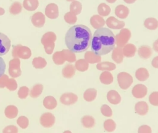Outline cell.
Wrapping results in <instances>:
<instances>
[{"label":"cell","mask_w":158,"mask_h":133,"mask_svg":"<svg viewBox=\"0 0 158 133\" xmlns=\"http://www.w3.org/2000/svg\"><path fill=\"white\" fill-rule=\"evenodd\" d=\"M92 38L90 28L84 25L78 24L68 30L65 36V43L70 51L74 53H80L89 48Z\"/></svg>","instance_id":"6da1fadb"},{"label":"cell","mask_w":158,"mask_h":133,"mask_svg":"<svg viewBox=\"0 0 158 133\" xmlns=\"http://www.w3.org/2000/svg\"><path fill=\"white\" fill-rule=\"evenodd\" d=\"M91 44V50L96 54L99 56L107 54L115 47V35L110 29L102 27L94 32Z\"/></svg>","instance_id":"7a4b0ae2"},{"label":"cell","mask_w":158,"mask_h":133,"mask_svg":"<svg viewBox=\"0 0 158 133\" xmlns=\"http://www.w3.org/2000/svg\"><path fill=\"white\" fill-rule=\"evenodd\" d=\"M56 39V35L52 32H48L43 35L41 39V42L44 46L46 54H51L52 53L55 47V41Z\"/></svg>","instance_id":"3957f363"},{"label":"cell","mask_w":158,"mask_h":133,"mask_svg":"<svg viewBox=\"0 0 158 133\" xmlns=\"http://www.w3.org/2000/svg\"><path fill=\"white\" fill-rule=\"evenodd\" d=\"M12 56L14 58L28 59L31 56V51L28 47L19 44L13 46Z\"/></svg>","instance_id":"277c9868"},{"label":"cell","mask_w":158,"mask_h":133,"mask_svg":"<svg viewBox=\"0 0 158 133\" xmlns=\"http://www.w3.org/2000/svg\"><path fill=\"white\" fill-rule=\"evenodd\" d=\"M131 36V31L128 28H122L120 32L115 36V43L118 47L122 48L127 44Z\"/></svg>","instance_id":"5b68a950"},{"label":"cell","mask_w":158,"mask_h":133,"mask_svg":"<svg viewBox=\"0 0 158 133\" xmlns=\"http://www.w3.org/2000/svg\"><path fill=\"white\" fill-rule=\"evenodd\" d=\"M117 82L120 88L122 90H127L133 84V79L129 73L121 72L117 75Z\"/></svg>","instance_id":"8992f818"},{"label":"cell","mask_w":158,"mask_h":133,"mask_svg":"<svg viewBox=\"0 0 158 133\" xmlns=\"http://www.w3.org/2000/svg\"><path fill=\"white\" fill-rule=\"evenodd\" d=\"M9 74L12 78L19 77L21 75L20 61L19 58H14L9 62Z\"/></svg>","instance_id":"52a82bcc"},{"label":"cell","mask_w":158,"mask_h":133,"mask_svg":"<svg viewBox=\"0 0 158 133\" xmlns=\"http://www.w3.org/2000/svg\"><path fill=\"white\" fill-rule=\"evenodd\" d=\"M56 121L55 116L53 114L49 112H46L41 114L40 118V122L42 126L46 128L52 127Z\"/></svg>","instance_id":"ba28073f"},{"label":"cell","mask_w":158,"mask_h":133,"mask_svg":"<svg viewBox=\"0 0 158 133\" xmlns=\"http://www.w3.org/2000/svg\"><path fill=\"white\" fill-rule=\"evenodd\" d=\"M10 48V40L4 33L0 32V56L8 53Z\"/></svg>","instance_id":"9c48e42d"},{"label":"cell","mask_w":158,"mask_h":133,"mask_svg":"<svg viewBox=\"0 0 158 133\" xmlns=\"http://www.w3.org/2000/svg\"><path fill=\"white\" fill-rule=\"evenodd\" d=\"M60 101L64 105H72L78 101V96L72 92L63 93L60 97Z\"/></svg>","instance_id":"30bf717a"},{"label":"cell","mask_w":158,"mask_h":133,"mask_svg":"<svg viewBox=\"0 0 158 133\" xmlns=\"http://www.w3.org/2000/svg\"><path fill=\"white\" fill-rule=\"evenodd\" d=\"M148 93V88L143 84H138L135 85L131 90L133 96L138 99L144 98Z\"/></svg>","instance_id":"8fae6325"},{"label":"cell","mask_w":158,"mask_h":133,"mask_svg":"<svg viewBox=\"0 0 158 133\" xmlns=\"http://www.w3.org/2000/svg\"><path fill=\"white\" fill-rule=\"evenodd\" d=\"M45 15L51 19H56L59 16V8L56 4H48L45 8Z\"/></svg>","instance_id":"7c38bea8"},{"label":"cell","mask_w":158,"mask_h":133,"mask_svg":"<svg viewBox=\"0 0 158 133\" xmlns=\"http://www.w3.org/2000/svg\"><path fill=\"white\" fill-rule=\"evenodd\" d=\"M106 25L108 27L114 30H120L125 27V22L117 19L115 17L111 16L108 17L106 21Z\"/></svg>","instance_id":"4fadbf2b"},{"label":"cell","mask_w":158,"mask_h":133,"mask_svg":"<svg viewBox=\"0 0 158 133\" xmlns=\"http://www.w3.org/2000/svg\"><path fill=\"white\" fill-rule=\"evenodd\" d=\"M45 16L41 12H37L33 14L31 16V21L32 24L38 28H41L43 27L45 24Z\"/></svg>","instance_id":"5bb4252c"},{"label":"cell","mask_w":158,"mask_h":133,"mask_svg":"<svg viewBox=\"0 0 158 133\" xmlns=\"http://www.w3.org/2000/svg\"><path fill=\"white\" fill-rule=\"evenodd\" d=\"M90 24L95 29L102 28L106 23L103 17L99 15H93L90 18Z\"/></svg>","instance_id":"9a60e30c"},{"label":"cell","mask_w":158,"mask_h":133,"mask_svg":"<svg viewBox=\"0 0 158 133\" xmlns=\"http://www.w3.org/2000/svg\"><path fill=\"white\" fill-rule=\"evenodd\" d=\"M135 111L140 116H144L149 111V106L146 101H138L135 105Z\"/></svg>","instance_id":"2e32d148"},{"label":"cell","mask_w":158,"mask_h":133,"mask_svg":"<svg viewBox=\"0 0 158 133\" xmlns=\"http://www.w3.org/2000/svg\"><path fill=\"white\" fill-rule=\"evenodd\" d=\"M107 99L108 101L112 105H118L121 101V96L115 90H109L107 93Z\"/></svg>","instance_id":"e0dca14e"},{"label":"cell","mask_w":158,"mask_h":133,"mask_svg":"<svg viewBox=\"0 0 158 133\" xmlns=\"http://www.w3.org/2000/svg\"><path fill=\"white\" fill-rule=\"evenodd\" d=\"M129 12V9L123 4L118 5L115 9V14L120 19H126L128 17Z\"/></svg>","instance_id":"ac0fdd59"},{"label":"cell","mask_w":158,"mask_h":133,"mask_svg":"<svg viewBox=\"0 0 158 133\" xmlns=\"http://www.w3.org/2000/svg\"><path fill=\"white\" fill-rule=\"evenodd\" d=\"M123 54L122 48L120 47H115L114 48L112 53V59L117 64H120L123 60Z\"/></svg>","instance_id":"d6986e66"},{"label":"cell","mask_w":158,"mask_h":133,"mask_svg":"<svg viewBox=\"0 0 158 133\" xmlns=\"http://www.w3.org/2000/svg\"><path fill=\"white\" fill-rule=\"evenodd\" d=\"M85 59L90 64L99 63L101 61V57L99 55L96 54L93 51H86L85 53Z\"/></svg>","instance_id":"ffe728a7"},{"label":"cell","mask_w":158,"mask_h":133,"mask_svg":"<svg viewBox=\"0 0 158 133\" xmlns=\"http://www.w3.org/2000/svg\"><path fill=\"white\" fill-rule=\"evenodd\" d=\"M138 54L140 58L146 59L151 56L152 51L150 46L148 45H143L138 49Z\"/></svg>","instance_id":"44dd1931"},{"label":"cell","mask_w":158,"mask_h":133,"mask_svg":"<svg viewBox=\"0 0 158 133\" xmlns=\"http://www.w3.org/2000/svg\"><path fill=\"white\" fill-rule=\"evenodd\" d=\"M75 67L73 64H67L65 65L62 70V76L67 79H70L73 77L75 74Z\"/></svg>","instance_id":"7402d4cb"},{"label":"cell","mask_w":158,"mask_h":133,"mask_svg":"<svg viewBox=\"0 0 158 133\" xmlns=\"http://www.w3.org/2000/svg\"><path fill=\"white\" fill-rule=\"evenodd\" d=\"M123 56L127 58H132L135 56L136 51V47L135 45L128 43L123 47Z\"/></svg>","instance_id":"603a6c76"},{"label":"cell","mask_w":158,"mask_h":133,"mask_svg":"<svg viewBox=\"0 0 158 133\" xmlns=\"http://www.w3.org/2000/svg\"><path fill=\"white\" fill-rule=\"evenodd\" d=\"M97 69L102 71H111L116 69V65L109 61L100 62L96 65Z\"/></svg>","instance_id":"cb8c5ba5"},{"label":"cell","mask_w":158,"mask_h":133,"mask_svg":"<svg viewBox=\"0 0 158 133\" xmlns=\"http://www.w3.org/2000/svg\"><path fill=\"white\" fill-rule=\"evenodd\" d=\"M136 78L141 82L146 81L149 77V74L147 69L144 67H140L135 72Z\"/></svg>","instance_id":"d4e9b609"},{"label":"cell","mask_w":158,"mask_h":133,"mask_svg":"<svg viewBox=\"0 0 158 133\" xmlns=\"http://www.w3.org/2000/svg\"><path fill=\"white\" fill-rule=\"evenodd\" d=\"M99 80L104 85H110L114 81V77L109 71H103L99 75Z\"/></svg>","instance_id":"484cf974"},{"label":"cell","mask_w":158,"mask_h":133,"mask_svg":"<svg viewBox=\"0 0 158 133\" xmlns=\"http://www.w3.org/2000/svg\"><path fill=\"white\" fill-rule=\"evenodd\" d=\"M43 106L48 109H54L57 105L56 98L52 96H47L46 97L43 101Z\"/></svg>","instance_id":"4316f807"},{"label":"cell","mask_w":158,"mask_h":133,"mask_svg":"<svg viewBox=\"0 0 158 133\" xmlns=\"http://www.w3.org/2000/svg\"><path fill=\"white\" fill-rule=\"evenodd\" d=\"M81 122L83 126L86 129L93 128L96 124L94 118L89 115H85L81 119Z\"/></svg>","instance_id":"83f0119b"},{"label":"cell","mask_w":158,"mask_h":133,"mask_svg":"<svg viewBox=\"0 0 158 133\" xmlns=\"http://www.w3.org/2000/svg\"><path fill=\"white\" fill-rule=\"evenodd\" d=\"M97 96V90L94 88L86 89L83 93V98L88 102L94 101Z\"/></svg>","instance_id":"f1b7e54d"},{"label":"cell","mask_w":158,"mask_h":133,"mask_svg":"<svg viewBox=\"0 0 158 133\" xmlns=\"http://www.w3.org/2000/svg\"><path fill=\"white\" fill-rule=\"evenodd\" d=\"M39 6L38 0H23V7L28 11L36 10Z\"/></svg>","instance_id":"f546056e"},{"label":"cell","mask_w":158,"mask_h":133,"mask_svg":"<svg viewBox=\"0 0 158 133\" xmlns=\"http://www.w3.org/2000/svg\"><path fill=\"white\" fill-rule=\"evenodd\" d=\"M4 114L7 118H15L18 114V109L14 105H9L5 108Z\"/></svg>","instance_id":"4dcf8cb0"},{"label":"cell","mask_w":158,"mask_h":133,"mask_svg":"<svg viewBox=\"0 0 158 133\" xmlns=\"http://www.w3.org/2000/svg\"><path fill=\"white\" fill-rule=\"evenodd\" d=\"M144 25L149 30H156L158 27V20L154 17L147 18L144 22Z\"/></svg>","instance_id":"1f68e13d"},{"label":"cell","mask_w":158,"mask_h":133,"mask_svg":"<svg viewBox=\"0 0 158 133\" xmlns=\"http://www.w3.org/2000/svg\"><path fill=\"white\" fill-rule=\"evenodd\" d=\"M75 67L80 72H85L89 68V63L85 59H79L75 62Z\"/></svg>","instance_id":"d6a6232c"},{"label":"cell","mask_w":158,"mask_h":133,"mask_svg":"<svg viewBox=\"0 0 158 133\" xmlns=\"http://www.w3.org/2000/svg\"><path fill=\"white\" fill-rule=\"evenodd\" d=\"M43 90V85L41 84H36L31 89L30 92V96L31 98H36L38 97Z\"/></svg>","instance_id":"836d02e7"},{"label":"cell","mask_w":158,"mask_h":133,"mask_svg":"<svg viewBox=\"0 0 158 133\" xmlns=\"http://www.w3.org/2000/svg\"><path fill=\"white\" fill-rule=\"evenodd\" d=\"M32 64L36 69H43L46 66L47 62L44 58L39 56L33 59Z\"/></svg>","instance_id":"e575fe53"},{"label":"cell","mask_w":158,"mask_h":133,"mask_svg":"<svg viewBox=\"0 0 158 133\" xmlns=\"http://www.w3.org/2000/svg\"><path fill=\"white\" fill-rule=\"evenodd\" d=\"M110 7L107 5L106 3H101L98 7V12L99 15L102 17H106L109 15L110 13Z\"/></svg>","instance_id":"d590c367"},{"label":"cell","mask_w":158,"mask_h":133,"mask_svg":"<svg viewBox=\"0 0 158 133\" xmlns=\"http://www.w3.org/2000/svg\"><path fill=\"white\" fill-rule=\"evenodd\" d=\"M82 10L81 3L78 1H74L72 2L70 5V12L73 13L76 15L80 14Z\"/></svg>","instance_id":"8d00e7d4"},{"label":"cell","mask_w":158,"mask_h":133,"mask_svg":"<svg viewBox=\"0 0 158 133\" xmlns=\"http://www.w3.org/2000/svg\"><path fill=\"white\" fill-rule=\"evenodd\" d=\"M103 126L105 131L108 132H114L116 129V123L113 119H108L104 121Z\"/></svg>","instance_id":"74e56055"},{"label":"cell","mask_w":158,"mask_h":133,"mask_svg":"<svg viewBox=\"0 0 158 133\" xmlns=\"http://www.w3.org/2000/svg\"><path fill=\"white\" fill-rule=\"evenodd\" d=\"M52 61L56 65H62L65 62V59L62 51H56L52 55Z\"/></svg>","instance_id":"f35d334b"},{"label":"cell","mask_w":158,"mask_h":133,"mask_svg":"<svg viewBox=\"0 0 158 133\" xmlns=\"http://www.w3.org/2000/svg\"><path fill=\"white\" fill-rule=\"evenodd\" d=\"M62 51L65 61H67L69 62H74L76 61V56L74 53L66 49H62Z\"/></svg>","instance_id":"ab89813d"},{"label":"cell","mask_w":158,"mask_h":133,"mask_svg":"<svg viewBox=\"0 0 158 133\" xmlns=\"http://www.w3.org/2000/svg\"><path fill=\"white\" fill-rule=\"evenodd\" d=\"M22 10V6L20 2H14L9 7V12L12 15L20 14Z\"/></svg>","instance_id":"60d3db41"},{"label":"cell","mask_w":158,"mask_h":133,"mask_svg":"<svg viewBox=\"0 0 158 133\" xmlns=\"http://www.w3.org/2000/svg\"><path fill=\"white\" fill-rule=\"evenodd\" d=\"M64 20L69 24L72 25L76 23L77 20V15L75 14H74L73 13L71 12H67L64 17Z\"/></svg>","instance_id":"b9f144b4"},{"label":"cell","mask_w":158,"mask_h":133,"mask_svg":"<svg viewBox=\"0 0 158 133\" xmlns=\"http://www.w3.org/2000/svg\"><path fill=\"white\" fill-rule=\"evenodd\" d=\"M17 123L22 129H26L29 124V120L25 116H21L19 117L17 120Z\"/></svg>","instance_id":"7bdbcfd3"},{"label":"cell","mask_w":158,"mask_h":133,"mask_svg":"<svg viewBox=\"0 0 158 133\" xmlns=\"http://www.w3.org/2000/svg\"><path fill=\"white\" fill-rule=\"evenodd\" d=\"M100 110L101 114L106 117H111L112 116V110L111 108L106 104L102 105L101 106Z\"/></svg>","instance_id":"ee69618b"},{"label":"cell","mask_w":158,"mask_h":133,"mask_svg":"<svg viewBox=\"0 0 158 133\" xmlns=\"http://www.w3.org/2000/svg\"><path fill=\"white\" fill-rule=\"evenodd\" d=\"M29 92H30L29 88L26 86H22L20 87L17 92L19 98L20 99L26 98L29 94Z\"/></svg>","instance_id":"f6af8a7d"},{"label":"cell","mask_w":158,"mask_h":133,"mask_svg":"<svg viewBox=\"0 0 158 133\" xmlns=\"http://www.w3.org/2000/svg\"><path fill=\"white\" fill-rule=\"evenodd\" d=\"M6 87L10 91H14L17 88V83L14 78H9L6 84Z\"/></svg>","instance_id":"bcb514c9"},{"label":"cell","mask_w":158,"mask_h":133,"mask_svg":"<svg viewBox=\"0 0 158 133\" xmlns=\"http://www.w3.org/2000/svg\"><path fill=\"white\" fill-rule=\"evenodd\" d=\"M149 103L155 106H158V92H153L149 96Z\"/></svg>","instance_id":"7dc6e473"},{"label":"cell","mask_w":158,"mask_h":133,"mask_svg":"<svg viewBox=\"0 0 158 133\" xmlns=\"http://www.w3.org/2000/svg\"><path fill=\"white\" fill-rule=\"evenodd\" d=\"M2 133H18V128L14 125H9L3 129Z\"/></svg>","instance_id":"c3c4849f"},{"label":"cell","mask_w":158,"mask_h":133,"mask_svg":"<svg viewBox=\"0 0 158 133\" xmlns=\"http://www.w3.org/2000/svg\"><path fill=\"white\" fill-rule=\"evenodd\" d=\"M138 133H152V129L148 125H142L139 127Z\"/></svg>","instance_id":"681fc988"},{"label":"cell","mask_w":158,"mask_h":133,"mask_svg":"<svg viewBox=\"0 0 158 133\" xmlns=\"http://www.w3.org/2000/svg\"><path fill=\"white\" fill-rule=\"evenodd\" d=\"M9 79V77L6 74L2 75L1 77H0V88H3L6 87V84Z\"/></svg>","instance_id":"f907efd6"},{"label":"cell","mask_w":158,"mask_h":133,"mask_svg":"<svg viewBox=\"0 0 158 133\" xmlns=\"http://www.w3.org/2000/svg\"><path fill=\"white\" fill-rule=\"evenodd\" d=\"M6 63L4 61L3 58L0 56V77L4 74L5 70H6Z\"/></svg>","instance_id":"816d5d0a"},{"label":"cell","mask_w":158,"mask_h":133,"mask_svg":"<svg viewBox=\"0 0 158 133\" xmlns=\"http://www.w3.org/2000/svg\"><path fill=\"white\" fill-rule=\"evenodd\" d=\"M151 64L154 68L158 69V56H157L153 58V59L152 60V62H151Z\"/></svg>","instance_id":"f5cc1de1"},{"label":"cell","mask_w":158,"mask_h":133,"mask_svg":"<svg viewBox=\"0 0 158 133\" xmlns=\"http://www.w3.org/2000/svg\"><path fill=\"white\" fill-rule=\"evenodd\" d=\"M152 48L156 52L158 53V39L154 41L152 44Z\"/></svg>","instance_id":"db71d44e"},{"label":"cell","mask_w":158,"mask_h":133,"mask_svg":"<svg viewBox=\"0 0 158 133\" xmlns=\"http://www.w3.org/2000/svg\"><path fill=\"white\" fill-rule=\"evenodd\" d=\"M127 4H133L134 3L136 0H123Z\"/></svg>","instance_id":"11a10c76"},{"label":"cell","mask_w":158,"mask_h":133,"mask_svg":"<svg viewBox=\"0 0 158 133\" xmlns=\"http://www.w3.org/2000/svg\"><path fill=\"white\" fill-rule=\"evenodd\" d=\"M5 13V11L3 8L0 7V15H2L3 14H4Z\"/></svg>","instance_id":"9f6ffc18"},{"label":"cell","mask_w":158,"mask_h":133,"mask_svg":"<svg viewBox=\"0 0 158 133\" xmlns=\"http://www.w3.org/2000/svg\"><path fill=\"white\" fill-rule=\"evenodd\" d=\"M109 3H114L117 0H106Z\"/></svg>","instance_id":"6f0895ef"},{"label":"cell","mask_w":158,"mask_h":133,"mask_svg":"<svg viewBox=\"0 0 158 133\" xmlns=\"http://www.w3.org/2000/svg\"><path fill=\"white\" fill-rule=\"evenodd\" d=\"M63 133H72V132L70 131H68L67 130V131H65Z\"/></svg>","instance_id":"680465c9"},{"label":"cell","mask_w":158,"mask_h":133,"mask_svg":"<svg viewBox=\"0 0 158 133\" xmlns=\"http://www.w3.org/2000/svg\"><path fill=\"white\" fill-rule=\"evenodd\" d=\"M67 1H69V2H73V1H75V0H66Z\"/></svg>","instance_id":"91938a15"}]
</instances>
